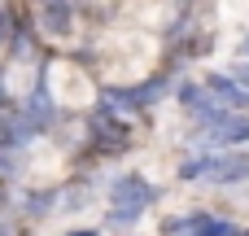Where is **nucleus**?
<instances>
[{
	"label": "nucleus",
	"mask_w": 249,
	"mask_h": 236,
	"mask_svg": "<svg viewBox=\"0 0 249 236\" xmlns=\"http://www.w3.org/2000/svg\"><path fill=\"white\" fill-rule=\"evenodd\" d=\"M9 39H13V18H9V9H0V53H4Z\"/></svg>",
	"instance_id": "obj_14"
},
{
	"label": "nucleus",
	"mask_w": 249,
	"mask_h": 236,
	"mask_svg": "<svg viewBox=\"0 0 249 236\" xmlns=\"http://www.w3.org/2000/svg\"><path fill=\"white\" fill-rule=\"evenodd\" d=\"M201 83H206V88L214 92V101H219V105H228V109H241V114L249 109V88H241V79H236V74L210 70V74H206Z\"/></svg>",
	"instance_id": "obj_7"
},
{
	"label": "nucleus",
	"mask_w": 249,
	"mask_h": 236,
	"mask_svg": "<svg viewBox=\"0 0 249 236\" xmlns=\"http://www.w3.org/2000/svg\"><path fill=\"white\" fill-rule=\"evenodd\" d=\"M9 44H13V57H18V61H31V57H35V44H31V35H26V31H18V26H13V39H9Z\"/></svg>",
	"instance_id": "obj_13"
},
{
	"label": "nucleus",
	"mask_w": 249,
	"mask_h": 236,
	"mask_svg": "<svg viewBox=\"0 0 249 236\" xmlns=\"http://www.w3.org/2000/svg\"><path fill=\"white\" fill-rule=\"evenodd\" d=\"M241 57H249V44H241Z\"/></svg>",
	"instance_id": "obj_19"
},
{
	"label": "nucleus",
	"mask_w": 249,
	"mask_h": 236,
	"mask_svg": "<svg viewBox=\"0 0 249 236\" xmlns=\"http://www.w3.org/2000/svg\"><path fill=\"white\" fill-rule=\"evenodd\" d=\"M0 236H13V228H9V223H4V219H0Z\"/></svg>",
	"instance_id": "obj_16"
},
{
	"label": "nucleus",
	"mask_w": 249,
	"mask_h": 236,
	"mask_svg": "<svg viewBox=\"0 0 249 236\" xmlns=\"http://www.w3.org/2000/svg\"><path fill=\"white\" fill-rule=\"evenodd\" d=\"M241 228L232 223V219H223V215H210V210H197V215H188V228L184 236H236Z\"/></svg>",
	"instance_id": "obj_11"
},
{
	"label": "nucleus",
	"mask_w": 249,
	"mask_h": 236,
	"mask_svg": "<svg viewBox=\"0 0 249 236\" xmlns=\"http://www.w3.org/2000/svg\"><path fill=\"white\" fill-rule=\"evenodd\" d=\"M4 101H9V92H4V83H0V105H4Z\"/></svg>",
	"instance_id": "obj_17"
},
{
	"label": "nucleus",
	"mask_w": 249,
	"mask_h": 236,
	"mask_svg": "<svg viewBox=\"0 0 249 236\" xmlns=\"http://www.w3.org/2000/svg\"><path fill=\"white\" fill-rule=\"evenodd\" d=\"M158 201V188L144 180V175H118L114 184H109V206H123V210H149Z\"/></svg>",
	"instance_id": "obj_5"
},
{
	"label": "nucleus",
	"mask_w": 249,
	"mask_h": 236,
	"mask_svg": "<svg viewBox=\"0 0 249 236\" xmlns=\"http://www.w3.org/2000/svg\"><path fill=\"white\" fill-rule=\"evenodd\" d=\"M175 96H179L184 114H188L197 127H210V123H214V118L228 109V105H219V101H214V92H210L201 79H184V83L175 88Z\"/></svg>",
	"instance_id": "obj_3"
},
{
	"label": "nucleus",
	"mask_w": 249,
	"mask_h": 236,
	"mask_svg": "<svg viewBox=\"0 0 249 236\" xmlns=\"http://www.w3.org/2000/svg\"><path fill=\"white\" fill-rule=\"evenodd\" d=\"M39 22L48 35H70L74 31V0H48L39 9Z\"/></svg>",
	"instance_id": "obj_10"
},
{
	"label": "nucleus",
	"mask_w": 249,
	"mask_h": 236,
	"mask_svg": "<svg viewBox=\"0 0 249 236\" xmlns=\"http://www.w3.org/2000/svg\"><path fill=\"white\" fill-rule=\"evenodd\" d=\"M57 201H61V193H57V188H48V193H26V197H22V210H26L31 219H48Z\"/></svg>",
	"instance_id": "obj_12"
},
{
	"label": "nucleus",
	"mask_w": 249,
	"mask_h": 236,
	"mask_svg": "<svg viewBox=\"0 0 249 236\" xmlns=\"http://www.w3.org/2000/svg\"><path fill=\"white\" fill-rule=\"evenodd\" d=\"M232 74L241 79V88H249V57H236V66H232Z\"/></svg>",
	"instance_id": "obj_15"
},
{
	"label": "nucleus",
	"mask_w": 249,
	"mask_h": 236,
	"mask_svg": "<svg viewBox=\"0 0 249 236\" xmlns=\"http://www.w3.org/2000/svg\"><path fill=\"white\" fill-rule=\"evenodd\" d=\"M22 114H26V123L35 127V136H39V131H48V127L57 123V101L48 96V83H35V88H31V96H26V109H22Z\"/></svg>",
	"instance_id": "obj_8"
},
{
	"label": "nucleus",
	"mask_w": 249,
	"mask_h": 236,
	"mask_svg": "<svg viewBox=\"0 0 249 236\" xmlns=\"http://www.w3.org/2000/svg\"><path fill=\"white\" fill-rule=\"evenodd\" d=\"M70 236H101V232H70Z\"/></svg>",
	"instance_id": "obj_18"
},
{
	"label": "nucleus",
	"mask_w": 249,
	"mask_h": 236,
	"mask_svg": "<svg viewBox=\"0 0 249 236\" xmlns=\"http://www.w3.org/2000/svg\"><path fill=\"white\" fill-rule=\"evenodd\" d=\"M31 136H35V127L26 123V114H0V149H9V153H22L26 145H31Z\"/></svg>",
	"instance_id": "obj_9"
},
{
	"label": "nucleus",
	"mask_w": 249,
	"mask_h": 236,
	"mask_svg": "<svg viewBox=\"0 0 249 236\" xmlns=\"http://www.w3.org/2000/svg\"><path fill=\"white\" fill-rule=\"evenodd\" d=\"M206 136L197 140V145H206V149H228V145H249V114L241 109H223L210 127H201Z\"/></svg>",
	"instance_id": "obj_4"
},
{
	"label": "nucleus",
	"mask_w": 249,
	"mask_h": 236,
	"mask_svg": "<svg viewBox=\"0 0 249 236\" xmlns=\"http://www.w3.org/2000/svg\"><path fill=\"white\" fill-rule=\"evenodd\" d=\"M249 180V153L241 149H219L214 153V166H210V184L228 188V184H245Z\"/></svg>",
	"instance_id": "obj_6"
},
{
	"label": "nucleus",
	"mask_w": 249,
	"mask_h": 236,
	"mask_svg": "<svg viewBox=\"0 0 249 236\" xmlns=\"http://www.w3.org/2000/svg\"><path fill=\"white\" fill-rule=\"evenodd\" d=\"M236 236H249V228H241V232H236Z\"/></svg>",
	"instance_id": "obj_20"
},
{
	"label": "nucleus",
	"mask_w": 249,
	"mask_h": 236,
	"mask_svg": "<svg viewBox=\"0 0 249 236\" xmlns=\"http://www.w3.org/2000/svg\"><path fill=\"white\" fill-rule=\"evenodd\" d=\"M88 145L96 149V153H127V145H131V127L118 118V109L114 105H101L92 118H88Z\"/></svg>",
	"instance_id": "obj_1"
},
{
	"label": "nucleus",
	"mask_w": 249,
	"mask_h": 236,
	"mask_svg": "<svg viewBox=\"0 0 249 236\" xmlns=\"http://www.w3.org/2000/svg\"><path fill=\"white\" fill-rule=\"evenodd\" d=\"M166 92H171V79L158 74V79H144L136 88H105V105H114L118 114H140V109L158 105Z\"/></svg>",
	"instance_id": "obj_2"
}]
</instances>
